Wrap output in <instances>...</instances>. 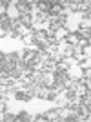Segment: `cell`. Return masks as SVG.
Instances as JSON below:
<instances>
[{
    "mask_svg": "<svg viewBox=\"0 0 91 122\" xmlns=\"http://www.w3.org/2000/svg\"><path fill=\"white\" fill-rule=\"evenodd\" d=\"M15 98H18V100H29V98H31V93H29V91H27V93L16 91V93H15Z\"/></svg>",
    "mask_w": 91,
    "mask_h": 122,
    "instance_id": "obj_1",
    "label": "cell"
},
{
    "mask_svg": "<svg viewBox=\"0 0 91 122\" xmlns=\"http://www.w3.org/2000/svg\"><path fill=\"white\" fill-rule=\"evenodd\" d=\"M16 118H18V120H24V118H29V115H27V113H20Z\"/></svg>",
    "mask_w": 91,
    "mask_h": 122,
    "instance_id": "obj_2",
    "label": "cell"
}]
</instances>
